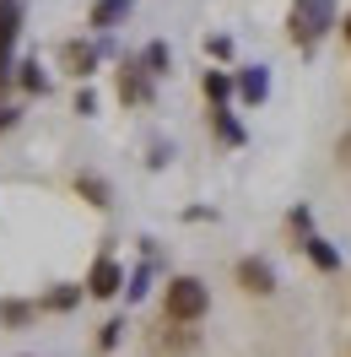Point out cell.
<instances>
[{"label":"cell","mask_w":351,"mask_h":357,"mask_svg":"<svg viewBox=\"0 0 351 357\" xmlns=\"http://www.w3.org/2000/svg\"><path fill=\"white\" fill-rule=\"evenodd\" d=\"M211 309V292L200 276H173L168 287H162V319L168 325H200Z\"/></svg>","instance_id":"cell-1"},{"label":"cell","mask_w":351,"mask_h":357,"mask_svg":"<svg viewBox=\"0 0 351 357\" xmlns=\"http://www.w3.org/2000/svg\"><path fill=\"white\" fill-rule=\"evenodd\" d=\"M81 287H87V298H103V303L125 292V271H119V260H114L109 249L92 260V271H87V282H81Z\"/></svg>","instance_id":"cell-2"},{"label":"cell","mask_w":351,"mask_h":357,"mask_svg":"<svg viewBox=\"0 0 351 357\" xmlns=\"http://www.w3.org/2000/svg\"><path fill=\"white\" fill-rule=\"evenodd\" d=\"M146 347H152L157 357H184V352L200 347V335H195V325H168V319H162V331L146 335Z\"/></svg>","instance_id":"cell-3"},{"label":"cell","mask_w":351,"mask_h":357,"mask_svg":"<svg viewBox=\"0 0 351 357\" xmlns=\"http://www.w3.org/2000/svg\"><path fill=\"white\" fill-rule=\"evenodd\" d=\"M325 27H329V0H297V11H292V38H297V44H313Z\"/></svg>","instance_id":"cell-4"},{"label":"cell","mask_w":351,"mask_h":357,"mask_svg":"<svg viewBox=\"0 0 351 357\" xmlns=\"http://www.w3.org/2000/svg\"><path fill=\"white\" fill-rule=\"evenodd\" d=\"M233 282H238L249 298H270V292H276V271L249 255V260H238V266H233Z\"/></svg>","instance_id":"cell-5"},{"label":"cell","mask_w":351,"mask_h":357,"mask_svg":"<svg viewBox=\"0 0 351 357\" xmlns=\"http://www.w3.org/2000/svg\"><path fill=\"white\" fill-rule=\"evenodd\" d=\"M81 298H87V287H81V282H60V287H49V292H44V303H38V309H49V314H70Z\"/></svg>","instance_id":"cell-6"},{"label":"cell","mask_w":351,"mask_h":357,"mask_svg":"<svg viewBox=\"0 0 351 357\" xmlns=\"http://www.w3.org/2000/svg\"><path fill=\"white\" fill-rule=\"evenodd\" d=\"M33 314H38V303H27V298H6V303H0V325H6V331H22V325H33Z\"/></svg>","instance_id":"cell-7"},{"label":"cell","mask_w":351,"mask_h":357,"mask_svg":"<svg viewBox=\"0 0 351 357\" xmlns=\"http://www.w3.org/2000/svg\"><path fill=\"white\" fill-rule=\"evenodd\" d=\"M60 60H65L70 76H92V66H98L92 44H60Z\"/></svg>","instance_id":"cell-8"},{"label":"cell","mask_w":351,"mask_h":357,"mask_svg":"<svg viewBox=\"0 0 351 357\" xmlns=\"http://www.w3.org/2000/svg\"><path fill=\"white\" fill-rule=\"evenodd\" d=\"M119 98H125V103H141V98H146V82H141V66H125V70H119Z\"/></svg>","instance_id":"cell-9"},{"label":"cell","mask_w":351,"mask_h":357,"mask_svg":"<svg viewBox=\"0 0 351 357\" xmlns=\"http://www.w3.org/2000/svg\"><path fill=\"white\" fill-rule=\"evenodd\" d=\"M76 195H81L87 206H109V184L92 178V174H81V178H76Z\"/></svg>","instance_id":"cell-10"},{"label":"cell","mask_w":351,"mask_h":357,"mask_svg":"<svg viewBox=\"0 0 351 357\" xmlns=\"http://www.w3.org/2000/svg\"><path fill=\"white\" fill-rule=\"evenodd\" d=\"M125 17V0H98L92 6V27H109V22H119Z\"/></svg>","instance_id":"cell-11"},{"label":"cell","mask_w":351,"mask_h":357,"mask_svg":"<svg viewBox=\"0 0 351 357\" xmlns=\"http://www.w3.org/2000/svg\"><path fill=\"white\" fill-rule=\"evenodd\" d=\"M308 255H313V266H319V271H335V266H341V255H335L325 238H308Z\"/></svg>","instance_id":"cell-12"},{"label":"cell","mask_w":351,"mask_h":357,"mask_svg":"<svg viewBox=\"0 0 351 357\" xmlns=\"http://www.w3.org/2000/svg\"><path fill=\"white\" fill-rule=\"evenodd\" d=\"M238 87H243V98H249V103H260V98H265V70H260V66H254V70H243V82H238Z\"/></svg>","instance_id":"cell-13"},{"label":"cell","mask_w":351,"mask_h":357,"mask_svg":"<svg viewBox=\"0 0 351 357\" xmlns=\"http://www.w3.org/2000/svg\"><path fill=\"white\" fill-rule=\"evenodd\" d=\"M119 335H125V319H109V325H98V352H114V347H119Z\"/></svg>","instance_id":"cell-14"},{"label":"cell","mask_w":351,"mask_h":357,"mask_svg":"<svg viewBox=\"0 0 351 357\" xmlns=\"http://www.w3.org/2000/svg\"><path fill=\"white\" fill-rule=\"evenodd\" d=\"M141 66H146V76H157V70L168 66V49H162V44H152L146 54H141Z\"/></svg>","instance_id":"cell-15"},{"label":"cell","mask_w":351,"mask_h":357,"mask_svg":"<svg viewBox=\"0 0 351 357\" xmlns=\"http://www.w3.org/2000/svg\"><path fill=\"white\" fill-rule=\"evenodd\" d=\"M227 92H233V82H227V76H205V98H227Z\"/></svg>","instance_id":"cell-16"},{"label":"cell","mask_w":351,"mask_h":357,"mask_svg":"<svg viewBox=\"0 0 351 357\" xmlns=\"http://www.w3.org/2000/svg\"><path fill=\"white\" fill-rule=\"evenodd\" d=\"M335 157H341V162H346V168H351V130L341 135V146H335Z\"/></svg>","instance_id":"cell-17"},{"label":"cell","mask_w":351,"mask_h":357,"mask_svg":"<svg viewBox=\"0 0 351 357\" xmlns=\"http://www.w3.org/2000/svg\"><path fill=\"white\" fill-rule=\"evenodd\" d=\"M11 119H17V109H6V103H0V130H11Z\"/></svg>","instance_id":"cell-18"},{"label":"cell","mask_w":351,"mask_h":357,"mask_svg":"<svg viewBox=\"0 0 351 357\" xmlns=\"http://www.w3.org/2000/svg\"><path fill=\"white\" fill-rule=\"evenodd\" d=\"M341 33H346V44H351V11H346V22H341Z\"/></svg>","instance_id":"cell-19"},{"label":"cell","mask_w":351,"mask_h":357,"mask_svg":"<svg viewBox=\"0 0 351 357\" xmlns=\"http://www.w3.org/2000/svg\"><path fill=\"white\" fill-rule=\"evenodd\" d=\"M22 357H27V352H22Z\"/></svg>","instance_id":"cell-20"}]
</instances>
